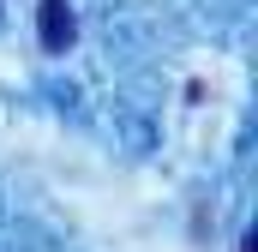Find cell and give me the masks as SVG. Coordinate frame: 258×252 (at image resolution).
<instances>
[{"instance_id":"6da1fadb","label":"cell","mask_w":258,"mask_h":252,"mask_svg":"<svg viewBox=\"0 0 258 252\" xmlns=\"http://www.w3.org/2000/svg\"><path fill=\"white\" fill-rule=\"evenodd\" d=\"M36 30H42V48H48V54H66L72 36H78V18H72L66 0H42V6H36Z\"/></svg>"},{"instance_id":"7a4b0ae2","label":"cell","mask_w":258,"mask_h":252,"mask_svg":"<svg viewBox=\"0 0 258 252\" xmlns=\"http://www.w3.org/2000/svg\"><path fill=\"white\" fill-rule=\"evenodd\" d=\"M240 252H258V240H252V234H246V240H240Z\"/></svg>"}]
</instances>
